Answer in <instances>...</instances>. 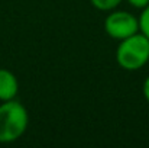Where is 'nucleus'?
<instances>
[{
  "instance_id": "obj_1",
  "label": "nucleus",
  "mask_w": 149,
  "mask_h": 148,
  "mask_svg": "<svg viewBox=\"0 0 149 148\" xmlns=\"http://www.w3.org/2000/svg\"><path fill=\"white\" fill-rule=\"evenodd\" d=\"M28 109L16 99L0 103V142L10 144L17 141L28 129Z\"/></svg>"
},
{
  "instance_id": "obj_2",
  "label": "nucleus",
  "mask_w": 149,
  "mask_h": 148,
  "mask_svg": "<svg viewBox=\"0 0 149 148\" xmlns=\"http://www.w3.org/2000/svg\"><path fill=\"white\" fill-rule=\"evenodd\" d=\"M116 61L126 71H138L149 61V38L136 32L122 41L116 49Z\"/></svg>"
},
{
  "instance_id": "obj_3",
  "label": "nucleus",
  "mask_w": 149,
  "mask_h": 148,
  "mask_svg": "<svg viewBox=\"0 0 149 148\" xmlns=\"http://www.w3.org/2000/svg\"><path fill=\"white\" fill-rule=\"evenodd\" d=\"M106 34L117 41H122L139 32V19L126 10H110L104 19Z\"/></svg>"
},
{
  "instance_id": "obj_4",
  "label": "nucleus",
  "mask_w": 149,
  "mask_h": 148,
  "mask_svg": "<svg viewBox=\"0 0 149 148\" xmlns=\"http://www.w3.org/2000/svg\"><path fill=\"white\" fill-rule=\"evenodd\" d=\"M19 92L17 77L7 68H0V102L16 99Z\"/></svg>"
},
{
  "instance_id": "obj_5",
  "label": "nucleus",
  "mask_w": 149,
  "mask_h": 148,
  "mask_svg": "<svg viewBox=\"0 0 149 148\" xmlns=\"http://www.w3.org/2000/svg\"><path fill=\"white\" fill-rule=\"evenodd\" d=\"M91 4L100 10V12H110V10H114L119 7V4L123 1V0H90Z\"/></svg>"
},
{
  "instance_id": "obj_6",
  "label": "nucleus",
  "mask_w": 149,
  "mask_h": 148,
  "mask_svg": "<svg viewBox=\"0 0 149 148\" xmlns=\"http://www.w3.org/2000/svg\"><path fill=\"white\" fill-rule=\"evenodd\" d=\"M141 10L142 12L138 16V19H139V32H142L145 36L149 38V3Z\"/></svg>"
},
{
  "instance_id": "obj_7",
  "label": "nucleus",
  "mask_w": 149,
  "mask_h": 148,
  "mask_svg": "<svg viewBox=\"0 0 149 148\" xmlns=\"http://www.w3.org/2000/svg\"><path fill=\"white\" fill-rule=\"evenodd\" d=\"M130 6L136 7V9H143L146 4L149 3V0H126Z\"/></svg>"
},
{
  "instance_id": "obj_8",
  "label": "nucleus",
  "mask_w": 149,
  "mask_h": 148,
  "mask_svg": "<svg viewBox=\"0 0 149 148\" xmlns=\"http://www.w3.org/2000/svg\"><path fill=\"white\" fill-rule=\"evenodd\" d=\"M142 95H143L145 100L149 103V76L145 79V81L142 84Z\"/></svg>"
}]
</instances>
